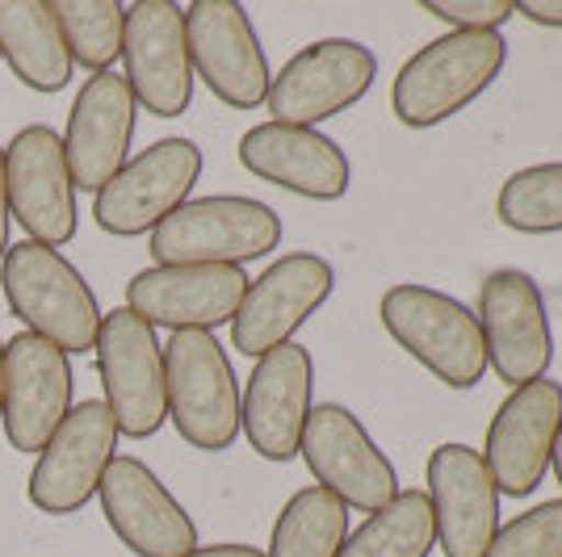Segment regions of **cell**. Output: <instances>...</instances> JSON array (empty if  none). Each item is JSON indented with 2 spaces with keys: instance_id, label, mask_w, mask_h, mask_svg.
I'll return each mask as SVG.
<instances>
[{
  "instance_id": "6da1fadb",
  "label": "cell",
  "mask_w": 562,
  "mask_h": 557,
  "mask_svg": "<svg viewBox=\"0 0 562 557\" xmlns=\"http://www.w3.org/2000/svg\"><path fill=\"white\" fill-rule=\"evenodd\" d=\"M0 289L9 315L38 340H47L64 356L93 352L101 331V306L89 281L59 248L43 243H9L0 260Z\"/></svg>"
},
{
  "instance_id": "7a4b0ae2",
  "label": "cell",
  "mask_w": 562,
  "mask_h": 557,
  "mask_svg": "<svg viewBox=\"0 0 562 557\" xmlns=\"http://www.w3.org/2000/svg\"><path fill=\"white\" fill-rule=\"evenodd\" d=\"M508 64V38L504 34H458L449 30L441 38L424 43L391 84V110L407 130H432L499 80Z\"/></svg>"
},
{
  "instance_id": "3957f363",
  "label": "cell",
  "mask_w": 562,
  "mask_h": 557,
  "mask_svg": "<svg viewBox=\"0 0 562 557\" xmlns=\"http://www.w3.org/2000/svg\"><path fill=\"white\" fill-rule=\"evenodd\" d=\"M382 327L412 361H420L449 390H470L487 373V344L483 327L462 298L446 289L398 281L378 303Z\"/></svg>"
},
{
  "instance_id": "277c9868",
  "label": "cell",
  "mask_w": 562,
  "mask_h": 557,
  "mask_svg": "<svg viewBox=\"0 0 562 557\" xmlns=\"http://www.w3.org/2000/svg\"><path fill=\"white\" fill-rule=\"evenodd\" d=\"M281 243V214L257 197L214 193L189 197L151 231L147 252L156 264H232L269 255Z\"/></svg>"
},
{
  "instance_id": "5b68a950",
  "label": "cell",
  "mask_w": 562,
  "mask_h": 557,
  "mask_svg": "<svg viewBox=\"0 0 562 557\" xmlns=\"http://www.w3.org/2000/svg\"><path fill=\"white\" fill-rule=\"evenodd\" d=\"M168 419L198 453H223L239 436V377L214 331H177L165 349Z\"/></svg>"
},
{
  "instance_id": "8992f818",
  "label": "cell",
  "mask_w": 562,
  "mask_h": 557,
  "mask_svg": "<svg viewBox=\"0 0 562 557\" xmlns=\"http://www.w3.org/2000/svg\"><path fill=\"white\" fill-rule=\"evenodd\" d=\"M97 373L105 407L117 423V436L151 441L168 419L165 390V344L156 340V327H147L126 306L101 315L97 331Z\"/></svg>"
},
{
  "instance_id": "52a82bcc",
  "label": "cell",
  "mask_w": 562,
  "mask_h": 557,
  "mask_svg": "<svg viewBox=\"0 0 562 557\" xmlns=\"http://www.w3.org/2000/svg\"><path fill=\"white\" fill-rule=\"evenodd\" d=\"M299 457L306 462L315 487L336 495L349 511L374 515L386 508L398 490L395 462L382 453L370 428L340 402H315L306 419Z\"/></svg>"
},
{
  "instance_id": "ba28073f",
  "label": "cell",
  "mask_w": 562,
  "mask_h": 557,
  "mask_svg": "<svg viewBox=\"0 0 562 557\" xmlns=\"http://www.w3.org/2000/svg\"><path fill=\"white\" fill-rule=\"evenodd\" d=\"M186 43L193 80H202L227 110H260L273 71L257 25L235 0H193L186 9Z\"/></svg>"
},
{
  "instance_id": "9c48e42d",
  "label": "cell",
  "mask_w": 562,
  "mask_h": 557,
  "mask_svg": "<svg viewBox=\"0 0 562 557\" xmlns=\"http://www.w3.org/2000/svg\"><path fill=\"white\" fill-rule=\"evenodd\" d=\"M378 59L374 50L357 38H319L303 47L269 84V122L281 126H306L315 130L319 122L352 110L361 96L374 89Z\"/></svg>"
},
{
  "instance_id": "30bf717a",
  "label": "cell",
  "mask_w": 562,
  "mask_h": 557,
  "mask_svg": "<svg viewBox=\"0 0 562 557\" xmlns=\"http://www.w3.org/2000/svg\"><path fill=\"white\" fill-rule=\"evenodd\" d=\"M474 319L483 327L487 370H495V377L508 390L529 386L538 377H550L554 327H550L546 294L529 273L495 269L492 277H483Z\"/></svg>"
},
{
  "instance_id": "8fae6325",
  "label": "cell",
  "mask_w": 562,
  "mask_h": 557,
  "mask_svg": "<svg viewBox=\"0 0 562 557\" xmlns=\"http://www.w3.org/2000/svg\"><path fill=\"white\" fill-rule=\"evenodd\" d=\"M198 177H202V147L193 139L177 135L151 143L135 160H126V168L93 197V223L117 239L151 235L172 209L186 206Z\"/></svg>"
},
{
  "instance_id": "7c38bea8",
  "label": "cell",
  "mask_w": 562,
  "mask_h": 557,
  "mask_svg": "<svg viewBox=\"0 0 562 557\" xmlns=\"http://www.w3.org/2000/svg\"><path fill=\"white\" fill-rule=\"evenodd\" d=\"M4 185L9 214L30 235V243L64 248L76 239L80 209L59 130H50L47 122L22 126L4 147Z\"/></svg>"
},
{
  "instance_id": "4fadbf2b",
  "label": "cell",
  "mask_w": 562,
  "mask_h": 557,
  "mask_svg": "<svg viewBox=\"0 0 562 557\" xmlns=\"http://www.w3.org/2000/svg\"><path fill=\"white\" fill-rule=\"evenodd\" d=\"M117 457V423L101 398L71 407L59 432L30 469L25 499L43 515H76L97 499L110 462Z\"/></svg>"
},
{
  "instance_id": "5bb4252c",
  "label": "cell",
  "mask_w": 562,
  "mask_h": 557,
  "mask_svg": "<svg viewBox=\"0 0 562 557\" xmlns=\"http://www.w3.org/2000/svg\"><path fill=\"white\" fill-rule=\"evenodd\" d=\"M126 89L151 117H181L193 105V64L186 43V9L172 0L126 4L122 30Z\"/></svg>"
},
{
  "instance_id": "9a60e30c",
  "label": "cell",
  "mask_w": 562,
  "mask_h": 557,
  "mask_svg": "<svg viewBox=\"0 0 562 557\" xmlns=\"http://www.w3.org/2000/svg\"><path fill=\"white\" fill-rule=\"evenodd\" d=\"M336 269L315 252H290L273 260L257 281H248V294L232 319V344L244 356L294 344L299 327L331 298Z\"/></svg>"
},
{
  "instance_id": "2e32d148",
  "label": "cell",
  "mask_w": 562,
  "mask_h": 557,
  "mask_svg": "<svg viewBox=\"0 0 562 557\" xmlns=\"http://www.w3.org/2000/svg\"><path fill=\"white\" fill-rule=\"evenodd\" d=\"M562 432V386L554 377H538L529 386H516L492 416L483 465L492 474L499 495L529 499L541 487L550 453Z\"/></svg>"
},
{
  "instance_id": "e0dca14e",
  "label": "cell",
  "mask_w": 562,
  "mask_h": 557,
  "mask_svg": "<svg viewBox=\"0 0 562 557\" xmlns=\"http://www.w3.org/2000/svg\"><path fill=\"white\" fill-rule=\"evenodd\" d=\"M239 432L265 462H294L315 407V361L303 344L265 352L239 390Z\"/></svg>"
},
{
  "instance_id": "ac0fdd59",
  "label": "cell",
  "mask_w": 562,
  "mask_h": 557,
  "mask_svg": "<svg viewBox=\"0 0 562 557\" xmlns=\"http://www.w3.org/2000/svg\"><path fill=\"white\" fill-rule=\"evenodd\" d=\"M248 294V273L232 264H156L126 281V310L147 327L214 331L232 323Z\"/></svg>"
},
{
  "instance_id": "d6986e66",
  "label": "cell",
  "mask_w": 562,
  "mask_h": 557,
  "mask_svg": "<svg viewBox=\"0 0 562 557\" xmlns=\"http://www.w3.org/2000/svg\"><path fill=\"white\" fill-rule=\"evenodd\" d=\"M71 386L76 377L68 356L47 340L18 331L4 344V402H0L9 448L30 457L43 453L59 432V423L71 416Z\"/></svg>"
},
{
  "instance_id": "ffe728a7",
  "label": "cell",
  "mask_w": 562,
  "mask_h": 557,
  "mask_svg": "<svg viewBox=\"0 0 562 557\" xmlns=\"http://www.w3.org/2000/svg\"><path fill=\"white\" fill-rule=\"evenodd\" d=\"M97 495L105 524L135 557H186L198 549L193 515L139 457H114Z\"/></svg>"
},
{
  "instance_id": "44dd1931",
  "label": "cell",
  "mask_w": 562,
  "mask_h": 557,
  "mask_svg": "<svg viewBox=\"0 0 562 557\" xmlns=\"http://www.w3.org/2000/svg\"><path fill=\"white\" fill-rule=\"evenodd\" d=\"M139 126V105L135 93L117 71H101L80 84L71 101L68 130L64 139V160H68L71 185L85 193H101L131 160V143Z\"/></svg>"
},
{
  "instance_id": "7402d4cb",
  "label": "cell",
  "mask_w": 562,
  "mask_h": 557,
  "mask_svg": "<svg viewBox=\"0 0 562 557\" xmlns=\"http://www.w3.org/2000/svg\"><path fill=\"white\" fill-rule=\"evenodd\" d=\"M424 495L446 557H487L499 533V490L479 448L458 441L432 448Z\"/></svg>"
},
{
  "instance_id": "603a6c76",
  "label": "cell",
  "mask_w": 562,
  "mask_h": 557,
  "mask_svg": "<svg viewBox=\"0 0 562 557\" xmlns=\"http://www.w3.org/2000/svg\"><path fill=\"white\" fill-rule=\"evenodd\" d=\"M239 163L269 185L299 193L311 202H340L352 185V163L345 147L324 130L260 122L239 139Z\"/></svg>"
},
{
  "instance_id": "cb8c5ba5",
  "label": "cell",
  "mask_w": 562,
  "mask_h": 557,
  "mask_svg": "<svg viewBox=\"0 0 562 557\" xmlns=\"http://www.w3.org/2000/svg\"><path fill=\"white\" fill-rule=\"evenodd\" d=\"M0 59L34 93L68 89L76 64L50 0H0Z\"/></svg>"
},
{
  "instance_id": "d4e9b609",
  "label": "cell",
  "mask_w": 562,
  "mask_h": 557,
  "mask_svg": "<svg viewBox=\"0 0 562 557\" xmlns=\"http://www.w3.org/2000/svg\"><path fill=\"white\" fill-rule=\"evenodd\" d=\"M349 541V508L324 487H303L273 520L265 557H340Z\"/></svg>"
},
{
  "instance_id": "484cf974",
  "label": "cell",
  "mask_w": 562,
  "mask_h": 557,
  "mask_svg": "<svg viewBox=\"0 0 562 557\" xmlns=\"http://www.w3.org/2000/svg\"><path fill=\"white\" fill-rule=\"evenodd\" d=\"M437 549V524L424 490H398L386 508L352 528L340 557H428Z\"/></svg>"
},
{
  "instance_id": "4316f807",
  "label": "cell",
  "mask_w": 562,
  "mask_h": 557,
  "mask_svg": "<svg viewBox=\"0 0 562 557\" xmlns=\"http://www.w3.org/2000/svg\"><path fill=\"white\" fill-rule=\"evenodd\" d=\"M50 4H55L71 64L89 68L93 76L114 68L122 59L126 4H117V0H50Z\"/></svg>"
},
{
  "instance_id": "83f0119b",
  "label": "cell",
  "mask_w": 562,
  "mask_h": 557,
  "mask_svg": "<svg viewBox=\"0 0 562 557\" xmlns=\"http://www.w3.org/2000/svg\"><path fill=\"white\" fill-rule=\"evenodd\" d=\"M499 223L516 235H559L562 231V160L533 163L513 172L495 197Z\"/></svg>"
},
{
  "instance_id": "f1b7e54d",
  "label": "cell",
  "mask_w": 562,
  "mask_h": 557,
  "mask_svg": "<svg viewBox=\"0 0 562 557\" xmlns=\"http://www.w3.org/2000/svg\"><path fill=\"white\" fill-rule=\"evenodd\" d=\"M487 557H562V499L538 503L499 524Z\"/></svg>"
},
{
  "instance_id": "f546056e",
  "label": "cell",
  "mask_w": 562,
  "mask_h": 557,
  "mask_svg": "<svg viewBox=\"0 0 562 557\" xmlns=\"http://www.w3.org/2000/svg\"><path fill=\"white\" fill-rule=\"evenodd\" d=\"M424 13L458 34H499V25L516 18V0H424Z\"/></svg>"
},
{
  "instance_id": "4dcf8cb0",
  "label": "cell",
  "mask_w": 562,
  "mask_h": 557,
  "mask_svg": "<svg viewBox=\"0 0 562 557\" xmlns=\"http://www.w3.org/2000/svg\"><path fill=\"white\" fill-rule=\"evenodd\" d=\"M516 13L533 25L562 30V0H516Z\"/></svg>"
},
{
  "instance_id": "1f68e13d",
  "label": "cell",
  "mask_w": 562,
  "mask_h": 557,
  "mask_svg": "<svg viewBox=\"0 0 562 557\" xmlns=\"http://www.w3.org/2000/svg\"><path fill=\"white\" fill-rule=\"evenodd\" d=\"M9 227H13V214H9V185H4V147H0V260L9 252Z\"/></svg>"
},
{
  "instance_id": "d6a6232c",
  "label": "cell",
  "mask_w": 562,
  "mask_h": 557,
  "mask_svg": "<svg viewBox=\"0 0 562 557\" xmlns=\"http://www.w3.org/2000/svg\"><path fill=\"white\" fill-rule=\"evenodd\" d=\"M186 557H265V549H252V545H198Z\"/></svg>"
},
{
  "instance_id": "836d02e7",
  "label": "cell",
  "mask_w": 562,
  "mask_h": 557,
  "mask_svg": "<svg viewBox=\"0 0 562 557\" xmlns=\"http://www.w3.org/2000/svg\"><path fill=\"white\" fill-rule=\"evenodd\" d=\"M550 469H554V478H559V487H562V432H559V441H554V453H550Z\"/></svg>"
},
{
  "instance_id": "e575fe53",
  "label": "cell",
  "mask_w": 562,
  "mask_h": 557,
  "mask_svg": "<svg viewBox=\"0 0 562 557\" xmlns=\"http://www.w3.org/2000/svg\"><path fill=\"white\" fill-rule=\"evenodd\" d=\"M0 402H4V344H0Z\"/></svg>"
}]
</instances>
